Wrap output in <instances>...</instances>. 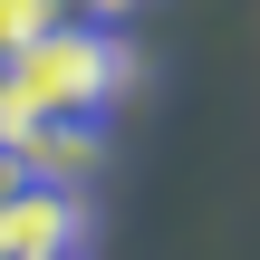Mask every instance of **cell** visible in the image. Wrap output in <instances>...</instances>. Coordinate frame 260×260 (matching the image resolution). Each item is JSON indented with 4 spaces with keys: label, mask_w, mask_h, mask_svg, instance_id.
I'll return each instance as SVG.
<instances>
[{
    "label": "cell",
    "mask_w": 260,
    "mask_h": 260,
    "mask_svg": "<svg viewBox=\"0 0 260 260\" xmlns=\"http://www.w3.org/2000/svg\"><path fill=\"white\" fill-rule=\"evenodd\" d=\"M125 87V48L106 29H48L29 39L19 58H0V154L29 135V125H58V116H96L106 96Z\"/></svg>",
    "instance_id": "6da1fadb"
},
{
    "label": "cell",
    "mask_w": 260,
    "mask_h": 260,
    "mask_svg": "<svg viewBox=\"0 0 260 260\" xmlns=\"http://www.w3.org/2000/svg\"><path fill=\"white\" fill-rule=\"evenodd\" d=\"M87 241V203L68 183H10L0 203V260H77Z\"/></svg>",
    "instance_id": "7a4b0ae2"
},
{
    "label": "cell",
    "mask_w": 260,
    "mask_h": 260,
    "mask_svg": "<svg viewBox=\"0 0 260 260\" xmlns=\"http://www.w3.org/2000/svg\"><path fill=\"white\" fill-rule=\"evenodd\" d=\"M10 164H19V183H87L96 164H106V135H96V116H58V125H29L19 145H10Z\"/></svg>",
    "instance_id": "3957f363"
},
{
    "label": "cell",
    "mask_w": 260,
    "mask_h": 260,
    "mask_svg": "<svg viewBox=\"0 0 260 260\" xmlns=\"http://www.w3.org/2000/svg\"><path fill=\"white\" fill-rule=\"evenodd\" d=\"M68 19V0H0V58H19L29 39H48Z\"/></svg>",
    "instance_id": "277c9868"
},
{
    "label": "cell",
    "mask_w": 260,
    "mask_h": 260,
    "mask_svg": "<svg viewBox=\"0 0 260 260\" xmlns=\"http://www.w3.org/2000/svg\"><path fill=\"white\" fill-rule=\"evenodd\" d=\"M87 10H96V19H116V10H135V0H87Z\"/></svg>",
    "instance_id": "5b68a950"
},
{
    "label": "cell",
    "mask_w": 260,
    "mask_h": 260,
    "mask_svg": "<svg viewBox=\"0 0 260 260\" xmlns=\"http://www.w3.org/2000/svg\"><path fill=\"white\" fill-rule=\"evenodd\" d=\"M10 183H19V164H10V154H0V203H10Z\"/></svg>",
    "instance_id": "8992f818"
}]
</instances>
